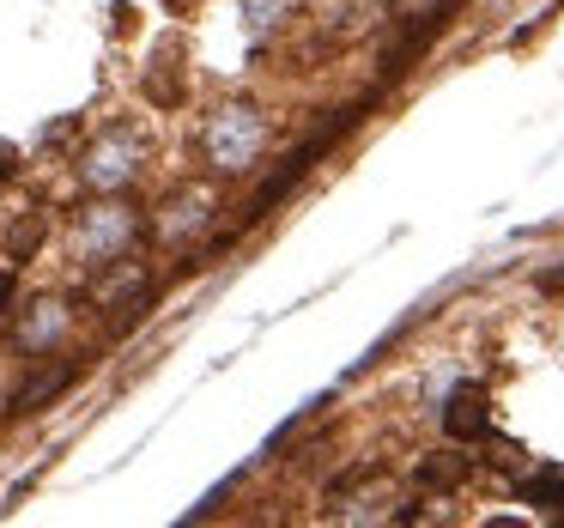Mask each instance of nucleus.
Listing matches in <instances>:
<instances>
[{"instance_id":"f257e3e1","label":"nucleus","mask_w":564,"mask_h":528,"mask_svg":"<svg viewBox=\"0 0 564 528\" xmlns=\"http://www.w3.org/2000/svg\"><path fill=\"white\" fill-rule=\"evenodd\" d=\"M256 140H261L256 116H249V110H225L219 122H213V134H207V152H213L219 171H243L249 152H256Z\"/></svg>"},{"instance_id":"f03ea898","label":"nucleus","mask_w":564,"mask_h":528,"mask_svg":"<svg viewBox=\"0 0 564 528\" xmlns=\"http://www.w3.org/2000/svg\"><path fill=\"white\" fill-rule=\"evenodd\" d=\"M134 171H140V147L128 134H110L86 152V183L91 188H122Z\"/></svg>"},{"instance_id":"7ed1b4c3","label":"nucleus","mask_w":564,"mask_h":528,"mask_svg":"<svg viewBox=\"0 0 564 528\" xmlns=\"http://www.w3.org/2000/svg\"><path fill=\"white\" fill-rule=\"evenodd\" d=\"M443 431H449L455 443L491 438V407H486V395H479V389H455L449 407H443Z\"/></svg>"},{"instance_id":"20e7f679","label":"nucleus","mask_w":564,"mask_h":528,"mask_svg":"<svg viewBox=\"0 0 564 528\" xmlns=\"http://www.w3.org/2000/svg\"><path fill=\"white\" fill-rule=\"evenodd\" d=\"M128 237H134V213H128V207H98V213H86V256L110 261L116 249H128Z\"/></svg>"},{"instance_id":"39448f33","label":"nucleus","mask_w":564,"mask_h":528,"mask_svg":"<svg viewBox=\"0 0 564 528\" xmlns=\"http://www.w3.org/2000/svg\"><path fill=\"white\" fill-rule=\"evenodd\" d=\"M67 382H74V370H67V365H55V370H43V377H37V382H25V389H19V395H13V413H37V407H43V401H50V395H62V389H67Z\"/></svg>"},{"instance_id":"423d86ee","label":"nucleus","mask_w":564,"mask_h":528,"mask_svg":"<svg viewBox=\"0 0 564 528\" xmlns=\"http://www.w3.org/2000/svg\"><path fill=\"white\" fill-rule=\"evenodd\" d=\"M200 207H207V195H200V188H188V195H176V201H171V219H164L159 231H164V237H176V231H195V225L207 219Z\"/></svg>"},{"instance_id":"0eeeda50","label":"nucleus","mask_w":564,"mask_h":528,"mask_svg":"<svg viewBox=\"0 0 564 528\" xmlns=\"http://www.w3.org/2000/svg\"><path fill=\"white\" fill-rule=\"evenodd\" d=\"M419 479H425L431 492H449L455 479H467V455H437V462L419 467Z\"/></svg>"},{"instance_id":"6e6552de","label":"nucleus","mask_w":564,"mask_h":528,"mask_svg":"<svg viewBox=\"0 0 564 528\" xmlns=\"http://www.w3.org/2000/svg\"><path fill=\"white\" fill-rule=\"evenodd\" d=\"M522 498H528V504H546V510H564V474H540V479H528Z\"/></svg>"},{"instance_id":"1a4fd4ad","label":"nucleus","mask_w":564,"mask_h":528,"mask_svg":"<svg viewBox=\"0 0 564 528\" xmlns=\"http://www.w3.org/2000/svg\"><path fill=\"white\" fill-rule=\"evenodd\" d=\"M62 322H67V316H62V304H37V322L25 328V346H50Z\"/></svg>"},{"instance_id":"9d476101","label":"nucleus","mask_w":564,"mask_h":528,"mask_svg":"<svg viewBox=\"0 0 564 528\" xmlns=\"http://www.w3.org/2000/svg\"><path fill=\"white\" fill-rule=\"evenodd\" d=\"M37 237H43V225H37V219H25V225H19V237H13V261H25L31 249H37Z\"/></svg>"},{"instance_id":"9b49d317","label":"nucleus","mask_w":564,"mask_h":528,"mask_svg":"<svg viewBox=\"0 0 564 528\" xmlns=\"http://www.w3.org/2000/svg\"><path fill=\"white\" fill-rule=\"evenodd\" d=\"M7 298H13V273H0V310H7Z\"/></svg>"},{"instance_id":"f8f14e48","label":"nucleus","mask_w":564,"mask_h":528,"mask_svg":"<svg viewBox=\"0 0 564 528\" xmlns=\"http://www.w3.org/2000/svg\"><path fill=\"white\" fill-rule=\"evenodd\" d=\"M546 292H564V268H558V273H546Z\"/></svg>"}]
</instances>
